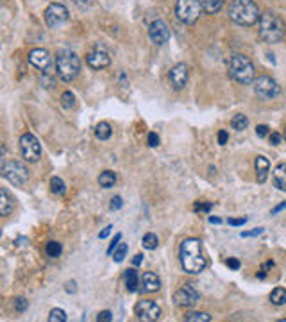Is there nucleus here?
<instances>
[{"mask_svg":"<svg viewBox=\"0 0 286 322\" xmlns=\"http://www.w3.org/2000/svg\"><path fill=\"white\" fill-rule=\"evenodd\" d=\"M281 135H279V133H272L270 135V143L272 145H279V143H281Z\"/></svg>","mask_w":286,"mask_h":322,"instance_id":"79ce46f5","label":"nucleus"},{"mask_svg":"<svg viewBox=\"0 0 286 322\" xmlns=\"http://www.w3.org/2000/svg\"><path fill=\"white\" fill-rule=\"evenodd\" d=\"M124 206V201H122V197L120 195H116V197L111 199V204H110V208L113 209V211H116V209H120Z\"/></svg>","mask_w":286,"mask_h":322,"instance_id":"c9c22d12","label":"nucleus"},{"mask_svg":"<svg viewBox=\"0 0 286 322\" xmlns=\"http://www.w3.org/2000/svg\"><path fill=\"white\" fill-rule=\"evenodd\" d=\"M2 177L13 183V184H16V186H22L29 179V170L20 161H4L2 163Z\"/></svg>","mask_w":286,"mask_h":322,"instance_id":"0eeeda50","label":"nucleus"},{"mask_svg":"<svg viewBox=\"0 0 286 322\" xmlns=\"http://www.w3.org/2000/svg\"><path fill=\"white\" fill-rule=\"evenodd\" d=\"M260 7L254 0H233L229 4V18L238 25H254L260 22Z\"/></svg>","mask_w":286,"mask_h":322,"instance_id":"f03ea898","label":"nucleus"},{"mask_svg":"<svg viewBox=\"0 0 286 322\" xmlns=\"http://www.w3.org/2000/svg\"><path fill=\"white\" fill-rule=\"evenodd\" d=\"M125 254H127V244H120L118 247L114 249L113 260L116 261V263H120V261H124Z\"/></svg>","mask_w":286,"mask_h":322,"instance_id":"473e14b6","label":"nucleus"},{"mask_svg":"<svg viewBox=\"0 0 286 322\" xmlns=\"http://www.w3.org/2000/svg\"><path fill=\"white\" fill-rule=\"evenodd\" d=\"M227 140H229L227 133H225V131H220V133H219V143H220V145H225V143H227Z\"/></svg>","mask_w":286,"mask_h":322,"instance_id":"c03bdc74","label":"nucleus"},{"mask_svg":"<svg viewBox=\"0 0 286 322\" xmlns=\"http://www.w3.org/2000/svg\"><path fill=\"white\" fill-rule=\"evenodd\" d=\"M48 322H66V313L61 308H54L48 315Z\"/></svg>","mask_w":286,"mask_h":322,"instance_id":"2f4dec72","label":"nucleus"},{"mask_svg":"<svg viewBox=\"0 0 286 322\" xmlns=\"http://www.w3.org/2000/svg\"><path fill=\"white\" fill-rule=\"evenodd\" d=\"M120 240H122V234H116V236L113 238V242H111L110 249H108V254H113V251L120 245Z\"/></svg>","mask_w":286,"mask_h":322,"instance_id":"58836bf2","label":"nucleus"},{"mask_svg":"<svg viewBox=\"0 0 286 322\" xmlns=\"http://www.w3.org/2000/svg\"><path fill=\"white\" fill-rule=\"evenodd\" d=\"M227 265H229V269L238 270V269H240V261L236 260V258H229V260H227Z\"/></svg>","mask_w":286,"mask_h":322,"instance_id":"a18cd8bd","label":"nucleus"},{"mask_svg":"<svg viewBox=\"0 0 286 322\" xmlns=\"http://www.w3.org/2000/svg\"><path fill=\"white\" fill-rule=\"evenodd\" d=\"M140 283H141V290L149 292V294L157 292L159 288H161V281H159V277H157L154 272H143Z\"/></svg>","mask_w":286,"mask_h":322,"instance_id":"f3484780","label":"nucleus"},{"mask_svg":"<svg viewBox=\"0 0 286 322\" xmlns=\"http://www.w3.org/2000/svg\"><path fill=\"white\" fill-rule=\"evenodd\" d=\"M97 321H99V322H111V321H113V315H111V312L104 310V312H100V313H99Z\"/></svg>","mask_w":286,"mask_h":322,"instance_id":"4c0bfd02","label":"nucleus"},{"mask_svg":"<svg viewBox=\"0 0 286 322\" xmlns=\"http://www.w3.org/2000/svg\"><path fill=\"white\" fill-rule=\"evenodd\" d=\"M286 34V23L277 13L266 11L260 16V38L265 43L281 42Z\"/></svg>","mask_w":286,"mask_h":322,"instance_id":"7ed1b4c3","label":"nucleus"},{"mask_svg":"<svg viewBox=\"0 0 286 322\" xmlns=\"http://www.w3.org/2000/svg\"><path fill=\"white\" fill-rule=\"evenodd\" d=\"M256 165V177H258V183H265L266 176H268V170H270V161L266 160L265 156H258L254 161Z\"/></svg>","mask_w":286,"mask_h":322,"instance_id":"a211bd4d","label":"nucleus"},{"mask_svg":"<svg viewBox=\"0 0 286 322\" xmlns=\"http://www.w3.org/2000/svg\"><path fill=\"white\" fill-rule=\"evenodd\" d=\"M111 229H113V226H108L106 229H102V231H100V234H99V238L100 240L108 238V236H110V233H111Z\"/></svg>","mask_w":286,"mask_h":322,"instance_id":"49530a36","label":"nucleus"},{"mask_svg":"<svg viewBox=\"0 0 286 322\" xmlns=\"http://www.w3.org/2000/svg\"><path fill=\"white\" fill-rule=\"evenodd\" d=\"M200 5H202V11L204 13H208V15H215V13H219L222 9V5H224L225 0H198Z\"/></svg>","mask_w":286,"mask_h":322,"instance_id":"4be33fe9","label":"nucleus"},{"mask_svg":"<svg viewBox=\"0 0 286 322\" xmlns=\"http://www.w3.org/2000/svg\"><path fill=\"white\" fill-rule=\"evenodd\" d=\"M247 125H249V118L245 115H234L233 120H231V127L236 131L247 129Z\"/></svg>","mask_w":286,"mask_h":322,"instance_id":"a878e982","label":"nucleus"},{"mask_svg":"<svg viewBox=\"0 0 286 322\" xmlns=\"http://www.w3.org/2000/svg\"><path fill=\"white\" fill-rule=\"evenodd\" d=\"M261 233H263V228H256V229H252V231H243V233H242V238H249V236H260Z\"/></svg>","mask_w":286,"mask_h":322,"instance_id":"e433bc0d","label":"nucleus"},{"mask_svg":"<svg viewBox=\"0 0 286 322\" xmlns=\"http://www.w3.org/2000/svg\"><path fill=\"white\" fill-rule=\"evenodd\" d=\"M272 179H274V184H276L277 190L286 192V163L277 165L272 172Z\"/></svg>","mask_w":286,"mask_h":322,"instance_id":"6ab92c4d","label":"nucleus"},{"mask_svg":"<svg viewBox=\"0 0 286 322\" xmlns=\"http://www.w3.org/2000/svg\"><path fill=\"white\" fill-rule=\"evenodd\" d=\"M188 75H190V73H188L186 65H184V63H177L176 67L168 72V81H170L172 88L177 90V92L184 88L188 83Z\"/></svg>","mask_w":286,"mask_h":322,"instance_id":"2eb2a0df","label":"nucleus"},{"mask_svg":"<svg viewBox=\"0 0 286 322\" xmlns=\"http://www.w3.org/2000/svg\"><path fill=\"white\" fill-rule=\"evenodd\" d=\"M141 244H143V247L149 251H154L157 247V236L154 233H147L145 236H143V240H141Z\"/></svg>","mask_w":286,"mask_h":322,"instance_id":"c756f323","label":"nucleus"},{"mask_svg":"<svg viewBox=\"0 0 286 322\" xmlns=\"http://www.w3.org/2000/svg\"><path fill=\"white\" fill-rule=\"evenodd\" d=\"M209 222H211V224H220L222 220H220L219 217H209Z\"/></svg>","mask_w":286,"mask_h":322,"instance_id":"603ef678","label":"nucleus"},{"mask_svg":"<svg viewBox=\"0 0 286 322\" xmlns=\"http://www.w3.org/2000/svg\"><path fill=\"white\" fill-rule=\"evenodd\" d=\"M111 125L108 124V122H100V124H97V127H95V136L99 138V140H110L111 138Z\"/></svg>","mask_w":286,"mask_h":322,"instance_id":"b1692460","label":"nucleus"},{"mask_svg":"<svg viewBox=\"0 0 286 322\" xmlns=\"http://www.w3.org/2000/svg\"><path fill=\"white\" fill-rule=\"evenodd\" d=\"M270 301H272V304H276V306H283V304H286V290L285 288H281V286L274 288L270 294Z\"/></svg>","mask_w":286,"mask_h":322,"instance_id":"393cba45","label":"nucleus"},{"mask_svg":"<svg viewBox=\"0 0 286 322\" xmlns=\"http://www.w3.org/2000/svg\"><path fill=\"white\" fill-rule=\"evenodd\" d=\"M229 68V75L240 84H250L254 83L256 77V68L252 65L249 57L243 56V54H234V56L229 57L227 63Z\"/></svg>","mask_w":286,"mask_h":322,"instance_id":"20e7f679","label":"nucleus"},{"mask_svg":"<svg viewBox=\"0 0 286 322\" xmlns=\"http://www.w3.org/2000/svg\"><path fill=\"white\" fill-rule=\"evenodd\" d=\"M286 208V203H283V204H279V206H276V208L272 209V215H276V213H279V211H283V209Z\"/></svg>","mask_w":286,"mask_h":322,"instance_id":"3c124183","label":"nucleus"},{"mask_svg":"<svg viewBox=\"0 0 286 322\" xmlns=\"http://www.w3.org/2000/svg\"><path fill=\"white\" fill-rule=\"evenodd\" d=\"M124 279H125V288L129 292H136L138 290V286L141 285L140 283V277H138V272L134 269H127L124 272Z\"/></svg>","mask_w":286,"mask_h":322,"instance_id":"412c9836","label":"nucleus"},{"mask_svg":"<svg viewBox=\"0 0 286 322\" xmlns=\"http://www.w3.org/2000/svg\"><path fill=\"white\" fill-rule=\"evenodd\" d=\"M25 242H27V238H20V240H18V245H23Z\"/></svg>","mask_w":286,"mask_h":322,"instance_id":"5fc2aeb1","label":"nucleus"},{"mask_svg":"<svg viewBox=\"0 0 286 322\" xmlns=\"http://www.w3.org/2000/svg\"><path fill=\"white\" fill-rule=\"evenodd\" d=\"M179 261L184 272L188 274H200L206 265V254L202 249V242L197 238H186L179 247Z\"/></svg>","mask_w":286,"mask_h":322,"instance_id":"f257e3e1","label":"nucleus"},{"mask_svg":"<svg viewBox=\"0 0 286 322\" xmlns=\"http://www.w3.org/2000/svg\"><path fill=\"white\" fill-rule=\"evenodd\" d=\"M79 70H81V59H79V56L73 50L63 48V50L57 52L56 72L61 81H65V83L73 81L79 75Z\"/></svg>","mask_w":286,"mask_h":322,"instance_id":"39448f33","label":"nucleus"},{"mask_svg":"<svg viewBox=\"0 0 286 322\" xmlns=\"http://www.w3.org/2000/svg\"><path fill=\"white\" fill-rule=\"evenodd\" d=\"M285 138H286V133H285Z\"/></svg>","mask_w":286,"mask_h":322,"instance_id":"6e6d98bb","label":"nucleus"},{"mask_svg":"<svg viewBox=\"0 0 286 322\" xmlns=\"http://www.w3.org/2000/svg\"><path fill=\"white\" fill-rule=\"evenodd\" d=\"M184 321L188 322H209L211 321V315L206 312H197V313H186Z\"/></svg>","mask_w":286,"mask_h":322,"instance_id":"cd10ccee","label":"nucleus"},{"mask_svg":"<svg viewBox=\"0 0 286 322\" xmlns=\"http://www.w3.org/2000/svg\"><path fill=\"white\" fill-rule=\"evenodd\" d=\"M45 253H47L48 258H59L63 253V247L59 242H48V244L45 245Z\"/></svg>","mask_w":286,"mask_h":322,"instance_id":"bb28decb","label":"nucleus"},{"mask_svg":"<svg viewBox=\"0 0 286 322\" xmlns=\"http://www.w3.org/2000/svg\"><path fill=\"white\" fill-rule=\"evenodd\" d=\"M229 224H231V226H243L245 222H247V218H229L227 220Z\"/></svg>","mask_w":286,"mask_h":322,"instance_id":"37998d69","label":"nucleus"},{"mask_svg":"<svg viewBox=\"0 0 286 322\" xmlns=\"http://www.w3.org/2000/svg\"><path fill=\"white\" fill-rule=\"evenodd\" d=\"M200 13H202V5L198 0H177L176 15L182 23H186V25L195 23Z\"/></svg>","mask_w":286,"mask_h":322,"instance_id":"423d86ee","label":"nucleus"},{"mask_svg":"<svg viewBox=\"0 0 286 322\" xmlns=\"http://www.w3.org/2000/svg\"><path fill=\"white\" fill-rule=\"evenodd\" d=\"M149 38L156 45H165L170 38V29L163 20H154L149 27Z\"/></svg>","mask_w":286,"mask_h":322,"instance_id":"4468645a","label":"nucleus"},{"mask_svg":"<svg viewBox=\"0 0 286 322\" xmlns=\"http://www.w3.org/2000/svg\"><path fill=\"white\" fill-rule=\"evenodd\" d=\"M68 18H70V13L63 4H57L52 2L48 5L47 11H45V22L50 29H56V27H61L63 23H66Z\"/></svg>","mask_w":286,"mask_h":322,"instance_id":"9d476101","label":"nucleus"},{"mask_svg":"<svg viewBox=\"0 0 286 322\" xmlns=\"http://www.w3.org/2000/svg\"><path fill=\"white\" fill-rule=\"evenodd\" d=\"M59 100H61V106L65 109H72L73 106H75V95H73L72 92H65Z\"/></svg>","mask_w":286,"mask_h":322,"instance_id":"7c9ffc66","label":"nucleus"},{"mask_svg":"<svg viewBox=\"0 0 286 322\" xmlns=\"http://www.w3.org/2000/svg\"><path fill=\"white\" fill-rule=\"evenodd\" d=\"M254 92L261 99H276L277 95L281 93V88L272 77L261 75V77L254 79Z\"/></svg>","mask_w":286,"mask_h":322,"instance_id":"1a4fd4ad","label":"nucleus"},{"mask_svg":"<svg viewBox=\"0 0 286 322\" xmlns=\"http://www.w3.org/2000/svg\"><path fill=\"white\" fill-rule=\"evenodd\" d=\"M149 145L151 147L159 145V136H157L156 133H151V135H149Z\"/></svg>","mask_w":286,"mask_h":322,"instance_id":"a19ab883","label":"nucleus"},{"mask_svg":"<svg viewBox=\"0 0 286 322\" xmlns=\"http://www.w3.org/2000/svg\"><path fill=\"white\" fill-rule=\"evenodd\" d=\"M198 301V292L193 288V285H182L179 290L174 294V302L181 308H192Z\"/></svg>","mask_w":286,"mask_h":322,"instance_id":"ddd939ff","label":"nucleus"},{"mask_svg":"<svg viewBox=\"0 0 286 322\" xmlns=\"http://www.w3.org/2000/svg\"><path fill=\"white\" fill-rule=\"evenodd\" d=\"M29 308V301H27L25 297H16L15 299V310L18 313H23Z\"/></svg>","mask_w":286,"mask_h":322,"instance_id":"f704fd0d","label":"nucleus"},{"mask_svg":"<svg viewBox=\"0 0 286 322\" xmlns=\"http://www.w3.org/2000/svg\"><path fill=\"white\" fill-rule=\"evenodd\" d=\"M141 261H143V254H136L134 258H132V263H134V267L141 265Z\"/></svg>","mask_w":286,"mask_h":322,"instance_id":"8fccbe9b","label":"nucleus"},{"mask_svg":"<svg viewBox=\"0 0 286 322\" xmlns=\"http://www.w3.org/2000/svg\"><path fill=\"white\" fill-rule=\"evenodd\" d=\"M50 190H52V193H56V195H63V193L66 192V186H65V183H63L61 177H52V179H50Z\"/></svg>","mask_w":286,"mask_h":322,"instance_id":"c85d7f7f","label":"nucleus"},{"mask_svg":"<svg viewBox=\"0 0 286 322\" xmlns=\"http://www.w3.org/2000/svg\"><path fill=\"white\" fill-rule=\"evenodd\" d=\"M114 183H116V174H114V172L106 170L99 176V184L102 188H113Z\"/></svg>","mask_w":286,"mask_h":322,"instance_id":"5701e85b","label":"nucleus"},{"mask_svg":"<svg viewBox=\"0 0 286 322\" xmlns=\"http://www.w3.org/2000/svg\"><path fill=\"white\" fill-rule=\"evenodd\" d=\"M13 208H15V199L11 197L5 188H2L0 190V215L7 217L13 211Z\"/></svg>","mask_w":286,"mask_h":322,"instance_id":"aec40b11","label":"nucleus"},{"mask_svg":"<svg viewBox=\"0 0 286 322\" xmlns=\"http://www.w3.org/2000/svg\"><path fill=\"white\" fill-rule=\"evenodd\" d=\"M265 276H266L265 269H263V270H260V272H258V277H260V279H265Z\"/></svg>","mask_w":286,"mask_h":322,"instance_id":"864d4df0","label":"nucleus"},{"mask_svg":"<svg viewBox=\"0 0 286 322\" xmlns=\"http://www.w3.org/2000/svg\"><path fill=\"white\" fill-rule=\"evenodd\" d=\"M20 151H22L23 160L29 161V163H36V161L42 158V145H40V141H38L36 136L31 135V133L22 135Z\"/></svg>","mask_w":286,"mask_h":322,"instance_id":"6e6552de","label":"nucleus"},{"mask_svg":"<svg viewBox=\"0 0 286 322\" xmlns=\"http://www.w3.org/2000/svg\"><path fill=\"white\" fill-rule=\"evenodd\" d=\"M73 2H75V4H77L81 9H84V7H88V5H89V0H73Z\"/></svg>","mask_w":286,"mask_h":322,"instance_id":"09e8293b","label":"nucleus"},{"mask_svg":"<svg viewBox=\"0 0 286 322\" xmlns=\"http://www.w3.org/2000/svg\"><path fill=\"white\" fill-rule=\"evenodd\" d=\"M256 135L261 136V138H263V136H266V135H268V125H265V124L258 125V127H256Z\"/></svg>","mask_w":286,"mask_h":322,"instance_id":"ea45409f","label":"nucleus"},{"mask_svg":"<svg viewBox=\"0 0 286 322\" xmlns=\"http://www.w3.org/2000/svg\"><path fill=\"white\" fill-rule=\"evenodd\" d=\"M136 317L143 322H154L161 317V308L157 306L154 301H149V299H143V301H138L134 306Z\"/></svg>","mask_w":286,"mask_h":322,"instance_id":"9b49d317","label":"nucleus"},{"mask_svg":"<svg viewBox=\"0 0 286 322\" xmlns=\"http://www.w3.org/2000/svg\"><path fill=\"white\" fill-rule=\"evenodd\" d=\"M86 63H88L93 70H102V68L110 67V63H111L110 52L106 50V47H102L100 43H97L93 47V50H89L88 56H86Z\"/></svg>","mask_w":286,"mask_h":322,"instance_id":"f8f14e48","label":"nucleus"},{"mask_svg":"<svg viewBox=\"0 0 286 322\" xmlns=\"http://www.w3.org/2000/svg\"><path fill=\"white\" fill-rule=\"evenodd\" d=\"M75 290H77V283H75V281H68L66 283V292L68 294H73Z\"/></svg>","mask_w":286,"mask_h":322,"instance_id":"de8ad7c7","label":"nucleus"},{"mask_svg":"<svg viewBox=\"0 0 286 322\" xmlns=\"http://www.w3.org/2000/svg\"><path fill=\"white\" fill-rule=\"evenodd\" d=\"M29 63L32 67L40 68V70H47L52 63V57H50V52L45 50V48H32L29 52Z\"/></svg>","mask_w":286,"mask_h":322,"instance_id":"dca6fc26","label":"nucleus"},{"mask_svg":"<svg viewBox=\"0 0 286 322\" xmlns=\"http://www.w3.org/2000/svg\"><path fill=\"white\" fill-rule=\"evenodd\" d=\"M213 208V203H195L193 204V211L195 213H209Z\"/></svg>","mask_w":286,"mask_h":322,"instance_id":"72a5a7b5","label":"nucleus"}]
</instances>
